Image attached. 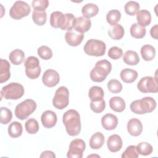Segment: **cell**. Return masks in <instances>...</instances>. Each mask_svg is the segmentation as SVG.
I'll list each match as a JSON object with an SVG mask.
<instances>
[{"label": "cell", "mask_w": 158, "mask_h": 158, "mask_svg": "<svg viewBox=\"0 0 158 158\" xmlns=\"http://www.w3.org/2000/svg\"><path fill=\"white\" fill-rule=\"evenodd\" d=\"M75 19V16L71 13L64 14L61 12L55 11L50 15L49 22L53 28L69 31L74 28Z\"/></svg>", "instance_id": "6da1fadb"}, {"label": "cell", "mask_w": 158, "mask_h": 158, "mask_svg": "<svg viewBox=\"0 0 158 158\" xmlns=\"http://www.w3.org/2000/svg\"><path fill=\"white\" fill-rule=\"evenodd\" d=\"M62 122L69 135L75 136L80 133V116L76 110L69 109L66 111L63 115Z\"/></svg>", "instance_id": "7a4b0ae2"}, {"label": "cell", "mask_w": 158, "mask_h": 158, "mask_svg": "<svg viewBox=\"0 0 158 158\" xmlns=\"http://www.w3.org/2000/svg\"><path fill=\"white\" fill-rule=\"evenodd\" d=\"M156 107V101L152 97H144L141 99L133 101L130 106L131 112L139 115L150 113L154 110Z\"/></svg>", "instance_id": "3957f363"}, {"label": "cell", "mask_w": 158, "mask_h": 158, "mask_svg": "<svg viewBox=\"0 0 158 158\" xmlns=\"http://www.w3.org/2000/svg\"><path fill=\"white\" fill-rule=\"evenodd\" d=\"M111 70L112 64L109 60L106 59L99 60L90 72V78L94 82H102L106 80Z\"/></svg>", "instance_id": "277c9868"}, {"label": "cell", "mask_w": 158, "mask_h": 158, "mask_svg": "<svg viewBox=\"0 0 158 158\" xmlns=\"http://www.w3.org/2000/svg\"><path fill=\"white\" fill-rule=\"evenodd\" d=\"M23 86L19 83H10L2 87L1 91V98L3 96L6 99L16 100L23 96Z\"/></svg>", "instance_id": "5b68a950"}, {"label": "cell", "mask_w": 158, "mask_h": 158, "mask_svg": "<svg viewBox=\"0 0 158 158\" xmlns=\"http://www.w3.org/2000/svg\"><path fill=\"white\" fill-rule=\"evenodd\" d=\"M36 109V102L31 99H27L17 105L15 109V115L20 120L27 118Z\"/></svg>", "instance_id": "8992f818"}, {"label": "cell", "mask_w": 158, "mask_h": 158, "mask_svg": "<svg viewBox=\"0 0 158 158\" xmlns=\"http://www.w3.org/2000/svg\"><path fill=\"white\" fill-rule=\"evenodd\" d=\"M83 49L85 52L89 56L99 57L105 54L106 45L102 41L90 39L85 43Z\"/></svg>", "instance_id": "52a82bcc"}, {"label": "cell", "mask_w": 158, "mask_h": 158, "mask_svg": "<svg viewBox=\"0 0 158 158\" xmlns=\"http://www.w3.org/2000/svg\"><path fill=\"white\" fill-rule=\"evenodd\" d=\"M25 74L30 79H36L41 73V67L39 59L35 56H29L24 62Z\"/></svg>", "instance_id": "ba28073f"}, {"label": "cell", "mask_w": 158, "mask_h": 158, "mask_svg": "<svg viewBox=\"0 0 158 158\" xmlns=\"http://www.w3.org/2000/svg\"><path fill=\"white\" fill-rule=\"evenodd\" d=\"M30 12L31 8L26 2L17 1L10 9L9 15L15 20H20L28 16Z\"/></svg>", "instance_id": "9c48e42d"}, {"label": "cell", "mask_w": 158, "mask_h": 158, "mask_svg": "<svg viewBox=\"0 0 158 158\" xmlns=\"http://www.w3.org/2000/svg\"><path fill=\"white\" fill-rule=\"evenodd\" d=\"M69 103V91L67 87L62 86L56 91L52 99V104L57 109L65 108Z\"/></svg>", "instance_id": "30bf717a"}, {"label": "cell", "mask_w": 158, "mask_h": 158, "mask_svg": "<svg viewBox=\"0 0 158 158\" xmlns=\"http://www.w3.org/2000/svg\"><path fill=\"white\" fill-rule=\"evenodd\" d=\"M137 88L143 93H156L158 91L157 80L150 76L143 77L138 83Z\"/></svg>", "instance_id": "8fae6325"}, {"label": "cell", "mask_w": 158, "mask_h": 158, "mask_svg": "<svg viewBox=\"0 0 158 158\" xmlns=\"http://www.w3.org/2000/svg\"><path fill=\"white\" fill-rule=\"evenodd\" d=\"M85 148L86 144L83 139H74L70 143L67 157L69 158H82Z\"/></svg>", "instance_id": "7c38bea8"}, {"label": "cell", "mask_w": 158, "mask_h": 158, "mask_svg": "<svg viewBox=\"0 0 158 158\" xmlns=\"http://www.w3.org/2000/svg\"><path fill=\"white\" fill-rule=\"evenodd\" d=\"M43 84L48 87H54L56 86L60 81V76L58 72L53 69L46 70L42 77Z\"/></svg>", "instance_id": "4fadbf2b"}, {"label": "cell", "mask_w": 158, "mask_h": 158, "mask_svg": "<svg viewBox=\"0 0 158 158\" xmlns=\"http://www.w3.org/2000/svg\"><path fill=\"white\" fill-rule=\"evenodd\" d=\"M84 38L83 33L75 30L67 31L65 34V40L67 43L71 46H77L81 44Z\"/></svg>", "instance_id": "5bb4252c"}, {"label": "cell", "mask_w": 158, "mask_h": 158, "mask_svg": "<svg viewBox=\"0 0 158 158\" xmlns=\"http://www.w3.org/2000/svg\"><path fill=\"white\" fill-rule=\"evenodd\" d=\"M41 120L43 127L47 128H51L56 125L57 117L54 112L48 110L42 114Z\"/></svg>", "instance_id": "9a60e30c"}, {"label": "cell", "mask_w": 158, "mask_h": 158, "mask_svg": "<svg viewBox=\"0 0 158 158\" xmlns=\"http://www.w3.org/2000/svg\"><path fill=\"white\" fill-rule=\"evenodd\" d=\"M127 131L131 136H139L143 131V125L141 121L136 118L130 119L127 123Z\"/></svg>", "instance_id": "2e32d148"}, {"label": "cell", "mask_w": 158, "mask_h": 158, "mask_svg": "<svg viewBox=\"0 0 158 158\" xmlns=\"http://www.w3.org/2000/svg\"><path fill=\"white\" fill-rule=\"evenodd\" d=\"M106 144L110 152H116L121 149L123 143L121 137L117 134H114L108 138Z\"/></svg>", "instance_id": "e0dca14e"}, {"label": "cell", "mask_w": 158, "mask_h": 158, "mask_svg": "<svg viewBox=\"0 0 158 158\" xmlns=\"http://www.w3.org/2000/svg\"><path fill=\"white\" fill-rule=\"evenodd\" d=\"M91 27V22L89 19L85 17H78L76 18L74 24V29L79 33H85L88 31Z\"/></svg>", "instance_id": "ac0fdd59"}, {"label": "cell", "mask_w": 158, "mask_h": 158, "mask_svg": "<svg viewBox=\"0 0 158 158\" xmlns=\"http://www.w3.org/2000/svg\"><path fill=\"white\" fill-rule=\"evenodd\" d=\"M101 124L105 130H112L117 126L118 118L115 115L108 113L102 116L101 118Z\"/></svg>", "instance_id": "d6986e66"}, {"label": "cell", "mask_w": 158, "mask_h": 158, "mask_svg": "<svg viewBox=\"0 0 158 158\" xmlns=\"http://www.w3.org/2000/svg\"><path fill=\"white\" fill-rule=\"evenodd\" d=\"M10 64L5 59H1L0 60V83H2L7 81L10 77Z\"/></svg>", "instance_id": "ffe728a7"}, {"label": "cell", "mask_w": 158, "mask_h": 158, "mask_svg": "<svg viewBox=\"0 0 158 158\" xmlns=\"http://www.w3.org/2000/svg\"><path fill=\"white\" fill-rule=\"evenodd\" d=\"M136 20L138 24L141 27L148 26L151 22V15L149 11L146 9L139 10L136 14Z\"/></svg>", "instance_id": "44dd1931"}, {"label": "cell", "mask_w": 158, "mask_h": 158, "mask_svg": "<svg viewBox=\"0 0 158 158\" xmlns=\"http://www.w3.org/2000/svg\"><path fill=\"white\" fill-rule=\"evenodd\" d=\"M109 106L112 110L117 112H122L125 110L126 104L125 101L121 97L114 96L110 98Z\"/></svg>", "instance_id": "7402d4cb"}, {"label": "cell", "mask_w": 158, "mask_h": 158, "mask_svg": "<svg viewBox=\"0 0 158 158\" xmlns=\"http://www.w3.org/2000/svg\"><path fill=\"white\" fill-rule=\"evenodd\" d=\"M104 142V135L101 132H96L90 138L89 146L93 149H99L103 146Z\"/></svg>", "instance_id": "603a6c76"}, {"label": "cell", "mask_w": 158, "mask_h": 158, "mask_svg": "<svg viewBox=\"0 0 158 158\" xmlns=\"http://www.w3.org/2000/svg\"><path fill=\"white\" fill-rule=\"evenodd\" d=\"M138 77V72L131 69H124L120 72V78L126 83L134 82Z\"/></svg>", "instance_id": "cb8c5ba5"}, {"label": "cell", "mask_w": 158, "mask_h": 158, "mask_svg": "<svg viewBox=\"0 0 158 158\" xmlns=\"http://www.w3.org/2000/svg\"><path fill=\"white\" fill-rule=\"evenodd\" d=\"M125 33L123 27L120 24H115L110 26L108 30L109 36L114 40H119L122 39Z\"/></svg>", "instance_id": "d4e9b609"}, {"label": "cell", "mask_w": 158, "mask_h": 158, "mask_svg": "<svg viewBox=\"0 0 158 158\" xmlns=\"http://www.w3.org/2000/svg\"><path fill=\"white\" fill-rule=\"evenodd\" d=\"M123 60L127 65H136L139 62V57L136 52L128 50L123 54Z\"/></svg>", "instance_id": "484cf974"}, {"label": "cell", "mask_w": 158, "mask_h": 158, "mask_svg": "<svg viewBox=\"0 0 158 158\" xmlns=\"http://www.w3.org/2000/svg\"><path fill=\"white\" fill-rule=\"evenodd\" d=\"M99 12V7L93 3H88L84 5L81 9V13L83 17L89 19L96 16Z\"/></svg>", "instance_id": "4316f807"}, {"label": "cell", "mask_w": 158, "mask_h": 158, "mask_svg": "<svg viewBox=\"0 0 158 158\" xmlns=\"http://www.w3.org/2000/svg\"><path fill=\"white\" fill-rule=\"evenodd\" d=\"M140 52L142 58L146 61L152 60L156 56L155 48L150 44H145L141 48Z\"/></svg>", "instance_id": "83f0119b"}, {"label": "cell", "mask_w": 158, "mask_h": 158, "mask_svg": "<svg viewBox=\"0 0 158 158\" xmlns=\"http://www.w3.org/2000/svg\"><path fill=\"white\" fill-rule=\"evenodd\" d=\"M9 59L11 63L15 65H19L21 64L25 59V53L23 51L19 49H16L12 51L9 56Z\"/></svg>", "instance_id": "f1b7e54d"}, {"label": "cell", "mask_w": 158, "mask_h": 158, "mask_svg": "<svg viewBox=\"0 0 158 158\" xmlns=\"http://www.w3.org/2000/svg\"><path fill=\"white\" fill-rule=\"evenodd\" d=\"M88 96L91 101L101 100L104 99V92L101 87L98 86H93L91 87L89 90Z\"/></svg>", "instance_id": "f546056e"}, {"label": "cell", "mask_w": 158, "mask_h": 158, "mask_svg": "<svg viewBox=\"0 0 158 158\" xmlns=\"http://www.w3.org/2000/svg\"><path fill=\"white\" fill-rule=\"evenodd\" d=\"M23 131L22 124L17 122H12L8 127L9 135L12 138H17L21 136Z\"/></svg>", "instance_id": "4dcf8cb0"}, {"label": "cell", "mask_w": 158, "mask_h": 158, "mask_svg": "<svg viewBox=\"0 0 158 158\" xmlns=\"http://www.w3.org/2000/svg\"><path fill=\"white\" fill-rule=\"evenodd\" d=\"M130 31L132 37L136 39H141L145 36L146 33V29L145 27L140 26L137 23H135L131 25Z\"/></svg>", "instance_id": "1f68e13d"}, {"label": "cell", "mask_w": 158, "mask_h": 158, "mask_svg": "<svg viewBox=\"0 0 158 158\" xmlns=\"http://www.w3.org/2000/svg\"><path fill=\"white\" fill-rule=\"evenodd\" d=\"M32 19L37 25L42 26L44 25L47 20V14L46 11H38L34 10L32 13Z\"/></svg>", "instance_id": "d6a6232c"}, {"label": "cell", "mask_w": 158, "mask_h": 158, "mask_svg": "<svg viewBox=\"0 0 158 158\" xmlns=\"http://www.w3.org/2000/svg\"><path fill=\"white\" fill-rule=\"evenodd\" d=\"M121 18V13L118 10L113 9L109 10L106 15V20L111 26L117 24Z\"/></svg>", "instance_id": "836d02e7"}, {"label": "cell", "mask_w": 158, "mask_h": 158, "mask_svg": "<svg viewBox=\"0 0 158 158\" xmlns=\"http://www.w3.org/2000/svg\"><path fill=\"white\" fill-rule=\"evenodd\" d=\"M138 154L142 156L150 155L153 151V148L151 144L147 142H141L136 146Z\"/></svg>", "instance_id": "e575fe53"}, {"label": "cell", "mask_w": 158, "mask_h": 158, "mask_svg": "<svg viewBox=\"0 0 158 158\" xmlns=\"http://www.w3.org/2000/svg\"><path fill=\"white\" fill-rule=\"evenodd\" d=\"M25 128L28 133L35 134L39 130L38 122L34 118H28L25 123Z\"/></svg>", "instance_id": "d590c367"}, {"label": "cell", "mask_w": 158, "mask_h": 158, "mask_svg": "<svg viewBox=\"0 0 158 158\" xmlns=\"http://www.w3.org/2000/svg\"><path fill=\"white\" fill-rule=\"evenodd\" d=\"M139 7L140 6L138 2L130 1L125 4L124 10L126 14H127L129 15L133 16L137 14V12L139 11Z\"/></svg>", "instance_id": "8d00e7d4"}, {"label": "cell", "mask_w": 158, "mask_h": 158, "mask_svg": "<svg viewBox=\"0 0 158 158\" xmlns=\"http://www.w3.org/2000/svg\"><path fill=\"white\" fill-rule=\"evenodd\" d=\"M12 118V111L5 107H1V117L0 121L1 123L3 125L7 124L10 122Z\"/></svg>", "instance_id": "74e56055"}, {"label": "cell", "mask_w": 158, "mask_h": 158, "mask_svg": "<svg viewBox=\"0 0 158 158\" xmlns=\"http://www.w3.org/2000/svg\"><path fill=\"white\" fill-rule=\"evenodd\" d=\"M38 56L43 60H49L52 57V51L47 46H41L38 48L37 51Z\"/></svg>", "instance_id": "f35d334b"}, {"label": "cell", "mask_w": 158, "mask_h": 158, "mask_svg": "<svg viewBox=\"0 0 158 158\" xmlns=\"http://www.w3.org/2000/svg\"><path fill=\"white\" fill-rule=\"evenodd\" d=\"M107 88L112 93H118L122 90V85L115 79H112L107 83Z\"/></svg>", "instance_id": "ab89813d"}, {"label": "cell", "mask_w": 158, "mask_h": 158, "mask_svg": "<svg viewBox=\"0 0 158 158\" xmlns=\"http://www.w3.org/2000/svg\"><path fill=\"white\" fill-rule=\"evenodd\" d=\"M90 108L95 113H101L106 108V102L104 99L99 101H91Z\"/></svg>", "instance_id": "60d3db41"}, {"label": "cell", "mask_w": 158, "mask_h": 158, "mask_svg": "<svg viewBox=\"0 0 158 158\" xmlns=\"http://www.w3.org/2000/svg\"><path fill=\"white\" fill-rule=\"evenodd\" d=\"M139 154L136 150V146L130 145L128 146L122 154V158H137Z\"/></svg>", "instance_id": "b9f144b4"}, {"label": "cell", "mask_w": 158, "mask_h": 158, "mask_svg": "<svg viewBox=\"0 0 158 158\" xmlns=\"http://www.w3.org/2000/svg\"><path fill=\"white\" fill-rule=\"evenodd\" d=\"M48 5L49 1L48 0H33L31 2L33 9L38 11H45Z\"/></svg>", "instance_id": "7bdbcfd3"}, {"label": "cell", "mask_w": 158, "mask_h": 158, "mask_svg": "<svg viewBox=\"0 0 158 158\" xmlns=\"http://www.w3.org/2000/svg\"><path fill=\"white\" fill-rule=\"evenodd\" d=\"M107 55L110 59L117 60L122 56L123 51L121 48L117 46H112L109 49Z\"/></svg>", "instance_id": "ee69618b"}, {"label": "cell", "mask_w": 158, "mask_h": 158, "mask_svg": "<svg viewBox=\"0 0 158 158\" xmlns=\"http://www.w3.org/2000/svg\"><path fill=\"white\" fill-rule=\"evenodd\" d=\"M150 34L152 38L155 40H157L158 38V25L156 24L153 26L150 30Z\"/></svg>", "instance_id": "f6af8a7d"}, {"label": "cell", "mask_w": 158, "mask_h": 158, "mask_svg": "<svg viewBox=\"0 0 158 158\" xmlns=\"http://www.w3.org/2000/svg\"><path fill=\"white\" fill-rule=\"evenodd\" d=\"M40 157L41 158H44V157H48V158H54L56 157V155L55 154L52 152V151H43L41 154L40 155Z\"/></svg>", "instance_id": "bcb514c9"}]
</instances>
